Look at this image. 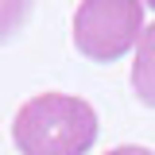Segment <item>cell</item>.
Here are the masks:
<instances>
[{
	"mask_svg": "<svg viewBox=\"0 0 155 155\" xmlns=\"http://www.w3.org/2000/svg\"><path fill=\"white\" fill-rule=\"evenodd\" d=\"M97 140V113L70 93H39L19 105L12 143L19 155H85Z\"/></svg>",
	"mask_w": 155,
	"mask_h": 155,
	"instance_id": "1",
	"label": "cell"
},
{
	"mask_svg": "<svg viewBox=\"0 0 155 155\" xmlns=\"http://www.w3.org/2000/svg\"><path fill=\"white\" fill-rule=\"evenodd\" d=\"M143 0H81L74 12V47L89 62H116L143 35Z\"/></svg>",
	"mask_w": 155,
	"mask_h": 155,
	"instance_id": "2",
	"label": "cell"
},
{
	"mask_svg": "<svg viewBox=\"0 0 155 155\" xmlns=\"http://www.w3.org/2000/svg\"><path fill=\"white\" fill-rule=\"evenodd\" d=\"M132 89L136 97L155 109V23L143 27V35L136 43V62H132Z\"/></svg>",
	"mask_w": 155,
	"mask_h": 155,
	"instance_id": "3",
	"label": "cell"
},
{
	"mask_svg": "<svg viewBox=\"0 0 155 155\" xmlns=\"http://www.w3.org/2000/svg\"><path fill=\"white\" fill-rule=\"evenodd\" d=\"M35 0H0V39H8L12 31H19V23L27 19Z\"/></svg>",
	"mask_w": 155,
	"mask_h": 155,
	"instance_id": "4",
	"label": "cell"
},
{
	"mask_svg": "<svg viewBox=\"0 0 155 155\" xmlns=\"http://www.w3.org/2000/svg\"><path fill=\"white\" fill-rule=\"evenodd\" d=\"M109 155H155L151 147H136V143H128V147H113Z\"/></svg>",
	"mask_w": 155,
	"mask_h": 155,
	"instance_id": "5",
	"label": "cell"
},
{
	"mask_svg": "<svg viewBox=\"0 0 155 155\" xmlns=\"http://www.w3.org/2000/svg\"><path fill=\"white\" fill-rule=\"evenodd\" d=\"M143 4H147V8H155V0H143Z\"/></svg>",
	"mask_w": 155,
	"mask_h": 155,
	"instance_id": "6",
	"label": "cell"
}]
</instances>
